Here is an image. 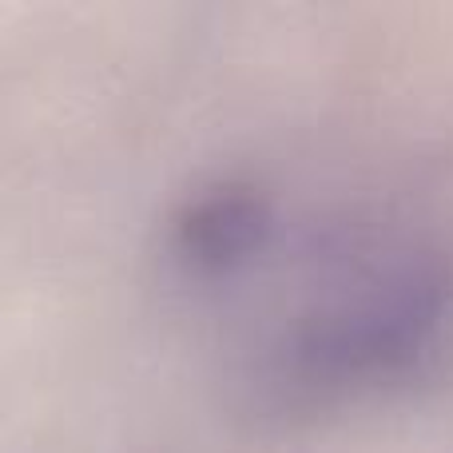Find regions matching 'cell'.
I'll return each mask as SVG.
<instances>
[{"mask_svg": "<svg viewBox=\"0 0 453 453\" xmlns=\"http://www.w3.org/2000/svg\"><path fill=\"white\" fill-rule=\"evenodd\" d=\"M287 247V215L250 175H211L164 219V274L191 298L223 303L250 290Z\"/></svg>", "mask_w": 453, "mask_h": 453, "instance_id": "obj_2", "label": "cell"}, {"mask_svg": "<svg viewBox=\"0 0 453 453\" xmlns=\"http://www.w3.org/2000/svg\"><path fill=\"white\" fill-rule=\"evenodd\" d=\"M295 255V279L226 358V406L247 426L322 430L453 378L449 239L354 219L311 234Z\"/></svg>", "mask_w": 453, "mask_h": 453, "instance_id": "obj_1", "label": "cell"}]
</instances>
